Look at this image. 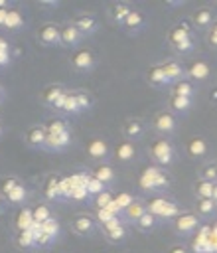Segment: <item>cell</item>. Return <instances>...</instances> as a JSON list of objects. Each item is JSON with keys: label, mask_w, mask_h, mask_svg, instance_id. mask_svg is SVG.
Instances as JSON below:
<instances>
[{"label": "cell", "mask_w": 217, "mask_h": 253, "mask_svg": "<svg viewBox=\"0 0 217 253\" xmlns=\"http://www.w3.org/2000/svg\"><path fill=\"white\" fill-rule=\"evenodd\" d=\"M148 154H150V158L154 160L156 166L166 168V166H170L176 160V146L166 136H160V138H154L150 142Z\"/></svg>", "instance_id": "obj_1"}, {"label": "cell", "mask_w": 217, "mask_h": 253, "mask_svg": "<svg viewBox=\"0 0 217 253\" xmlns=\"http://www.w3.org/2000/svg\"><path fill=\"white\" fill-rule=\"evenodd\" d=\"M170 186V176L160 166H148L144 168L140 176V188L146 192H160Z\"/></svg>", "instance_id": "obj_2"}, {"label": "cell", "mask_w": 217, "mask_h": 253, "mask_svg": "<svg viewBox=\"0 0 217 253\" xmlns=\"http://www.w3.org/2000/svg\"><path fill=\"white\" fill-rule=\"evenodd\" d=\"M146 204H148V211L154 213L158 219H172L174 221L181 213L180 208H178V204L174 200L166 198V196H156V198H152Z\"/></svg>", "instance_id": "obj_3"}, {"label": "cell", "mask_w": 217, "mask_h": 253, "mask_svg": "<svg viewBox=\"0 0 217 253\" xmlns=\"http://www.w3.org/2000/svg\"><path fill=\"white\" fill-rule=\"evenodd\" d=\"M152 128L156 132H160L162 136H170L178 128V117L172 111L162 109V111L154 113V117H152Z\"/></svg>", "instance_id": "obj_4"}, {"label": "cell", "mask_w": 217, "mask_h": 253, "mask_svg": "<svg viewBox=\"0 0 217 253\" xmlns=\"http://www.w3.org/2000/svg\"><path fill=\"white\" fill-rule=\"evenodd\" d=\"M199 227H201V217L195 211H181L174 219V229L180 235H193L195 231H199Z\"/></svg>", "instance_id": "obj_5"}, {"label": "cell", "mask_w": 217, "mask_h": 253, "mask_svg": "<svg viewBox=\"0 0 217 253\" xmlns=\"http://www.w3.org/2000/svg\"><path fill=\"white\" fill-rule=\"evenodd\" d=\"M85 152H87V156H89L91 160H95L97 164H99V162H105V160L108 158V154H110L108 140L103 138V136H93V138L87 142Z\"/></svg>", "instance_id": "obj_6"}, {"label": "cell", "mask_w": 217, "mask_h": 253, "mask_svg": "<svg viewBox=\"0 0 217 253\" xmlns=\"http://www.w3.org/2000/svg\"><path fill=\"white\" fill-rule=\"evenodd\" d=\"M95 65H97V55H95L89 47H79V49L71 55V67H73L75 71L87 73V71H91Z\"/></svg>", "instance_id": "obj_7"}, {"label": "cell", "mask_w": 217, "mask_h": 253, "mask_svg": "<svg viewBox=\"0 0 217 253\" xmlns=\"http://www.w3.org/2000/svg\"><path fill=\"white\" fill-rule=\"evenodd\" d=\"M185 77L189 81H193L195 85L197 83H203V81H207L211 77V65L205 59H195V61H191L185 67Z\"/></svg>", "instance_id": "obj_8"}, {"label": "cell", "mask_w": 217, "mask_h": 253, "mask_svg": "<svg viewBox=\"0 0 217 253\" xmlns=\"http://www.w3.org/2000/svg\"><path fill=\"white\" fill-rule=\"evenodd\" d=\"M185 152H187V156L193 158V160L205 158V156L209 154V142H207V138L201 136V134L189 136L187 142H185Z\"/></svg>", "instance_id": "obj_9"}, {"label": "cell", "mask_w": 217, "mask_h": 253, "mask_svg": "<svg viewBox=\"0 0 217 253\" xmlns=\"http://www.w3.org/2000/svg\"><path fill=\"white\" fill-rule=\"evenodd\" d=\"M95 229H97V219L93 215H89V213H79V215H75L71 219V231L81 235V237L91 235Z\"/></svg>", "instance_id": "obj_10"}, {"label": "cell", "mask_w": 217, "mask_h": 253, "mask_svg": "<svg viewBox=\"0 0 217 253\" xmlns=\"http://www.w3.org/2000/svg\"><path fill=\"white\" fill-rule=\"evenodd\" d=\"M37 40L39 43L51 47V45H61V26L57 24H43L37 30Z\"/></svg>", "instance_id": "obj_11"}, {"label": "cell", "mask_w": 217, "mask_h": 253, "mask_svg": "<svg viewBox=\"0 0 217 253\" xmlns=\"http://www.w3.org/2000/svg\"><path fill=\"white\" fill-rule=\"evenodd\" d=\"M73 26L83 34V36H93L99 30V18L91 12L87 14H79L73 18Z\"/></svg>", "instance_id": "obj_12"}, {"label": "cell", "mask_w": 217, "mask_h": 253, "mask_svg": "<svg viewBox=\"0 0 217 253\" xmlns=\"http://www.w3.org/2000/svg\"><path fill=\"white\" fill-rule=\"evenodd\" d=\"M120 28H122V32H124V34H128V36L140 34V32L146 28V16H144L140 10H132Z\"/></svg>", "instance_id": "obj_13"}, {"label": "cell", "mask_w": 217, "mask_h": 253, "mask_svg": "<svg viewBox=\"0 0 217 253\" xmlns=\"http://www.w3.org/2000/svg\"><path fill=\"white\" fill-rule=\"evenodd\" d=\"M132 10H134V8H132L128 2H112V4L108 6V10H107V18H108L112 24L122 26L124 20L128 18V14H130Z\"/></svg>", "instance_id": "obj_14"}, {"label": "cell", "mask_w": 217, "mask_h": 253, "mask_svg": "<svg viewBox=\"0 0 217 253\" xmlns=\"http://www.w3.org/2000/svg\"><path fill=\"white\" fill-rule=\"evenodd\" d=\"M26 144L32 146V148H45V140H47V130L43 125H34L26 130V136H24Z\"/></svg>", "instance_id": "obj_15"}, {"label": "cell", "mask_w": 217, "mask_h": 253, "mask_svg": "<svg viewBox=\"0 0 217 253\" xmlns=\"http://www.w3.org/2000/svg\"><path fill=\"white\" fill-rule=\"evenodd\" d=\"M191 36H193L191 26H189L187 22H178V24H174V26L170 28V32H168V43L174 47V45H178L180 42H183V40H187V38H191Z\"/></svg>", "instance_id": "obj_16"}, {"label": "cell", "mask_w": 217, "mask_h": 253, "mask_svg": "<svg viewBox=\"0 0 217 253\" xmlns=\"http://www.w3.org/2000/svg\"><path fill=\"white\" fill-rule=\"evenodd\" d=\"M146 132V125L140 119H126L122 123V134L126 140H138Z\"/></svg>", "instance_id": "obj_17"}, {"label": "cell", "mask_w": 217, "mask_h": 253, "mask_svg": "<svg viewBox=\"0 0 217 253\" xmlns=\"http://www.w3.org/2000/svg\"><path fill=\"white\" fill-rule=\"evenodd\" d=\"M191 24L195 28H199V30H209L215 24V12L211 8H207V6L197 8L193 12V16H191Z\"/></svg>", "instance_id": "obj_18"}, {"label": "cell", "mask_w": 217, "mask_h": 253, "mask_svg": "<svg viewBox=\"0 0 217 253\" xmlns=\"http://www.w3.org/2000/svg\"><path fill=\"white\" fill-rule=\"evenodd\" d=\"M83 40V34L73 26V22H67L61 26V45L63 47H75Z\"/></svg>", "instance_id": "obj_19"}, {"label": "cell", "mask_w": 217, "mask_h": 253, "mask_svg": "<svg viewBox=\"0 0 217 253\" xmlns=\"http://www.w3.org/2000/svg\"><path fill=\"white\" fill-rule=\"evenodd\" d=\"M91 174H93L97 180H101L107 188H110V186L114 184V180H116V172H114V168H112L110 164H107V162H99V164H95L93 170H91Z\"/></svg>", "instance_id": "obj_20"}, {"label": "cell", "mask_w": 217, "mask_h": 253, "mask_svg": "<svg viewBox=\"0 0 217 253\" xmlns=\"http://www.w3.org/2000/svg\"><path fill=\"white\" fill-rule=\"evenodd\" d=\"M71 144V130H63V132H55V134H49L47 132V140H45V150H63L65 146Z\"/></svg>", "instance_id": "obj_21"}, {"label": "cell", "mask_w": 217, "mask_h": 253, "mask_svg": "<svg viewBox=\"0 0 217 253\" xmlns=\"http://www.w3.org/2000/svg\"><path fill=\"white\" fill-rule=\"evenodd\" d=\"M114 156H116V160H120V162H134L136 156H138V148L134 146L132 140H126V138H124V140H120V142L116 144Z\"/></svg>", "instance_id": "obj_22"}, {"label": "cell", "mask_w": 217, "mask_h": 253, "mask_svg": "<svg viewBox=\"0 0 217 253\" xmlns=\"http://www.w3.org/2000/svg\"><path fill=\"white\" fill-rule=\"evenodd\" d=\"M191 107H193L191 97H178V95L168 97V111H172L174 115H187Z\"/></svg>", "instance_id": "obj_23"}, {"label": "cell", "mask_w": 217, "mask_h": 253, "mask_svg": "<svg viewBox=\"0 0 217 253\" xmlns=\"http://www.w3.org/2000/svg\"><path fill=\"white\" fill-rule=\"evenodd\" d=\"M146 211H148V204H146L144 200L136 198V200L122 211V219H124V221H130V223H136Z\"/></svg>", "instance_id": "obj_24"}, {"label": "cell", "mask_w": 217, "mask_h": 253, "mask_svg": "<svg viewBox=\"0 0 217 253\" xmlns=\"http://www.w3.org/2000/svg\"><path fill=\"white\" fill-rule=\"evenodd\" d=\"M160 65H162V69H164V73L168 75V79H170L172 85L178 83V81H181V79H185V67H183L180 61L168 59V61H164V63H160Z\"/></svg>", "instance_id": "obj_25"}, {"label": "cell", "mask_w": 217, "mask_h": 253, "mask_svg": "<svg viewBox=\"0 0 217 253\" xmlns=\"http://www.w3.org/2000/svg\"><path fill=\"white\" fill-rule=\"evenodd\" d=\"M67 89L63 87V85H59V83H51V85H47L43 91H41V103L43 105H47V107H55V103L63 97V93H65Z\"/></svg>", "instance_id": "obj_26"}, {"label": "cell", "mask_w": 217, "mask_h": 253, "mask_svg": "<svg viewBox=\"0 0 217 253\" xmlns=\"http://www.w3.org/2000/svg\"><path fill=\"white\" fill-rule=\"evenodd\" d=\"M55 111L59 113H71V115H79V107H77V97H75V91H65L63 97L55 103L53 107Z\"/></svg>", "instance_id": "obj_27"}, {"label": "cell", "mask_w": 217, "mask_h": 253, "mask_svg": "<svg viewBox=\"0 0 217 253\" xmlns=\"http://www.w3.org/2000/svg\"><path fill=\"white\" fill-rule=\"evenodd\" d=\"M195 213L201 219H209L217 213V202L213 198H197L195 200Z\"/></svg>", "instance_id": "obj_28"}, {"label": "cell", "mask_w": 217, "mask_h": 253, "mask_svg": "<svg viewBox=\"0 0 217 253\" xmlns=\"http://www.w3.org/2000/svg\"><path fill=\"white\" fill-rule=\"evenodd\" d=\"M146 77H148V83H150L152 87H156V89H162V87H166V85L172 87V83H170V79H168V75L164 73V69H162L160 63H158V65H152V67L148 69Z\"/></svg>", "instance_id": "obj_29"}, {"label": "cell", "mask_w": 217, "mask_h": 253, "mask_svg": "<svg viewBox=\"0 0 217 253\" xmlns=\"http://www.w3.org/2000/svg\"><path fill=\"white\" fill-rule=\"evenodd\" d=\"M195 93H197V85L193 83V81H189L187 77L185 79H181V81H178V83H174L172 85V91H170V95H178V97H195Z\"/></svg>", "instance_id": "obj_30"}, {"label": "cell", "mask_w": 217, "mask_h": 253, "mask_svg": "<svg viewBox=\"0 0 217 253\" xmlns=\"http://www.w3.org/2000/svg\"><path fill=\"white\" fill-rule=\"evenodd\" d=\"M14 225H16L18 231H26V229H30V227L34 225V211H32V208H26V206H24V208L16 213Z\"/></svg>", "instance_id": "obj_31"}, {"label": "cell", "mask_w": 217, "mask_h": 253, "mask_svg": "<svg viewBox=\"0 0 217 253\" xmlns=\"http://www.w3.org/2000/svg\"><path fill=\"white\" fill-rule=\"evenodd\" d=\"M103 237L108 243H122L128 237V227H126V223H120V225H116L112 229H103Z\"/></svg>", "instance_id": "obj_32"}, {"label": "cell", "mask_w": 217, "mask_h": 253, "mask_svg": "<svg viewBox=\"0 0 217 253\" xmlns=\"http://www.w3.org/2000/svg\"><path fill=\"white\" fill-rule=\"evenodd\" d=\"M24 26V16H22V12L18 10V8H10L8 10V18H6V30H10V32H16V30H20Z\"/></svg>", "instance_id": "obj_33"}, {"label": "cell", "mask_w": 217, "mask_h": 253, "mask_svg": "<svg viewBox=\"0 0 217 253\" xmlns=\"http://www.w3.org/2000/svg\"><path fill=\"white\" fill-rule=\"evenodd\" d=\"M158 221H160V219H158L154 213L146 211V213H144V215H142L134 225H136V229H138V231H142V233H150V231L158 225Z\"/></svg>", "instance_id": "obj_34"}, {"label": "cell", "mask_w": 217, "mask_h": 253, "mask_svg": "<svg viewBox=\"0 0 217 253\" xmlns=\"http://www.w3.org/2000/svg\"><path fill=\"white\" fill-rule=\"evenodd\" d=\"M43 196H45V200H49V202L61 198V196H59V178H57V176H49V178L45 180Z\"/></svg>", "instance_id": "obj_35"}, {"label": "cell", "mask_w": 217, "mask_h": 253, "mask_svg": "<svg viewBox=\"0 0 217 253\" xmlns=\"http://www.w3.org/2000/svg\"><path fill=\"white\" fill-rule=\"evenodd\" d=\"M14 241H16V245H18L20 249H34V247H37V245H36V237H34L32 229H26V231H18Z\"/></svg>", "instance_id": "obj_36"}, {"label": "cell", "mask_w": 217, "mask_h": 253, "mask_svg": "<svg viewBox=\"0 0 217 253\" xmlns=\"http://www.w3.org/2000/svg\"><path fill=\"white\" fill-rule=\"evenodd\" d=\"M213 188H215V184H213V182H207V180L199 178V180L193 184L195 198H213Z\"/></svg>", "instance_id": "obj_37"}, {"label": "cell", "mask_w": 217, "mask_h": 253, "mask_svg": "<svg viewBox=\"0 0 217 253\" xmlns=\"http://www.w3.org/2000/svg\"><path fill=\"white\" fill-rule=\"evenodd\" d=\"M26 198H28V190H26V186L24 184H20V186H16L4 200L8 202V204H24L26 202Z\"/></svg>", "instance_id": "obj_38"}, {"label": "cell", "mask_w": 217, "mask_h": 253, "mask_svg": "<svg viewBox=\"0 0 217 253\" xmlns=\"http://www.w3.org/2000/svg\"><path fill=\"white\" fill-rule=\"evenodd\" d=\"M32 211H34V221H36V223H43V221H47L49 217H53L51 208H49L47 204H37L36 208H32Z\"/></svg>", "instance_id": "obj_39"}, {"label": "cell", "mask_w": 217, "mask_h": 253, "mask_svg": "<svg viewBox=\"0 0 217 253\" xmlns=\"http://www.w3.org/2000/svg\"><path fill=\"white\" fill-rule=\"evenodd\" d=\"M75 97H77L79 113H85V111H89V109L93 107V97H91V93H87V91H83V89H77V91H75Z\"/></svg>", "instance_id": "obj_40"}, {"label": "cell", "mask_w": 217, "mask_h": 253, "mask_svg": "<svg viewBox=\"0 0 217 253\" xmlns=\"http://www.w3.org/2000/svg\"><path fill=\"white\" fill-rule=\"evenodd\" d=\"M105 190H108V188H107L101 180H97L93 174H89V176H87V192H89V196H93V198H95V196L103 194Z\"/></svg>", "instance_id": "obj_41"}, {"label": "cell", "mask_w": 217, "mask_h": 253, "mask_svg": "<svg viewBox=\"0 0 217 253\" xmlns=\"http://www.w3.org/2000/svg\"><path fill=\"white\" fill-rule=\"evenodd\" d=\"M75 190V182L71 176H65V178H59V196L63 200H71V194Z\"/></svg>", "instance_id": "obj_42"}, {"label": "cell", "mask_w": 217, "mask_h": 253, "mask_svg": "<svg viewBox=\"0 0 217 253\" xmlns=\"http://www.w3.org/2000/svg\"><path fill=\"white\" fill-rule=\"evenodd\" d=\"M22 182H20V178H16V176H4L2 180H0V196L2 198H6L16 186H20Z\"/></svg>", "instance_id": "obj_43"}, {"label": "cell", "mask_w": 217, "mask_h": 253, "mask_svg": "<svg viewBox=\"0 0 217 253\" xmlns=\"http://www.w3.org/2000/svg\"><path fill=\"white\" fill-rule=\"evenodd\" d=\"M59 229H61V227H59V219H57L55 215L41 223V231H45V233H47V235H51L53 239H57V237H59Z\"/></svg>", "instance_id": "obj_44"}, {"label": "cell", "mask_w": 217, "mask_h": 253, "mask_svg": "<svg viewBox=\"0 0 217 253\" xmlns=\"http://www.w3.org/2000/svg\"><path fill=\"white\" fill-rule=\"evenodd\" d=\"M45 130L49 132V134H55V132H63V130H67L69 126H67V123L63 121V119H49L45 125Z\"/></svg>", "instance_id": "obj_45"}, {"label": "cell", "mask_w": 217, "mask_h": 253, "mask_svg": "<svg viewBox=\"0 0 217 253\" xmlns=\"http://www.w3.org/2000/svg\"><path fill=\"white\" fill-rule=\"evenodd\" d=\"M114 202V196L110 194V190H105L103 194H99V196H95V208L97 210H105V208H108L110 204Z\"/></svg>", "instance_id": "obj_46"}, {"label": "cell", "mask_w": 217, "mask_h": 253, "mask_svg": "<svg viewBox=\"0 0 217 253\" xmlns=\"http://www.w3.org/2000/svg\"><path fill=\"white\" fill-rule=\"evenodd\" d=\"M172 49H174L176 53H181V55H185V53H191V51L195 49V38L191 36V38H187V40L180 42L178 45H174Z\"/></svg>", "instance_id": "obj_47"}, {"label": "cell", "mask_w": 217, "mask_h": 253, "mask_svg": "<svg viewBox=\"0 0 217 253\" xmlns=\"http://www.w3.org/2000/svg\"><path fill=\"white\" fill-rule=\"evenodd\" d=\"M134 200H136V198H134L130 192H120V194H116V196H114V204L118 206V210H120V211H124V210H126Z\"/></svg>", "instance_id": "obj_48"}, {"label": "cell", "mask_w": 217, "mask_h": 253, "mask_svg": "<svg viewBox=\"0 0 217 253\" xmlns=\"http://www.w3.org/2000/svg\"><path fill=\"white\" fill-rule=\"evenodd\" d=\"M116 217H122V215H118L116 211H112V210H108V208L97 210V215H95V219H97L101 225H105V223H108V221H112V219H116Z\"/></svg>", "instance_id": "obj_49"}, {"label": "cell", "mask_w": 217, "mask_h": 253, "mask_svg": "<svg viewBox=\"0 0 217 253\" xmlns=\"http://www.w3.org/2000/svg\"><path fill=\"white\" fill-rule=\"evenodd\" d=\"M201 178L207 180V182H213L217 184V162H209L201 168Z\"/></svg>", "instance_id": "obj_50"}, {"label": "cell", "mask_w": 217, "mask_h": 253, "mask_svg": "<svg viewBox=\"0 0 217 253\" xmlns=\"http://www.w3.org/2000/svg\"><path fill=\"white\" fill-rule=\"evenodd\" d=\"M89 198V192H87V186H75L73 194H71V200L75 202H85Z\"/></svg>", "instance_id": "obj_51"}, {"label": "cell", "mask_w": 217, "mask_h": 253, "mask_svg": "<svg viewBox=\"0 0 217 253\" xmlns=\"http://www.w3.org/2000/svg\"><path fill=\"white\" fill-rule=\"evenodd\" d=\"M207 43H209L213 49H217V20H215V24L207 30Z\"/></svg>", "instance_id": "obj_52"}, {"label": "cell", "mask_w": 217, "mask_h": 253, "mask_svg": "<svg viewBox=\"0 0 217 253\" xmlns=\"http://www.w3.org/2000/svg\"><path fill=\"white\" fill-rule=\"evenodd\" d=\"M166 253H189V249L183 245V243H174V245H170L168 247V251Z\"/></svg>", "instance_id": "obj_53"}, {"label": "cell", "mask_w": 217, "mask_h": 253, "mask_svg": "<svg viewBox=\"0 0 217 253\" xmlns=\"http://www.w3.org/2000/svg\"><path fill=\"white\" fill-rule=\"evenodd\" d=\"M10 61H12L10 49H0V65H8Z\"/></svg>", "instance_id": "obj_54"}, {"label": "cell", "mask_w": 217, "mask_h": 253, "mask_svg": "<svg viewBox=\"0 0 217 253\" xmlns=\"http://www.w3.org/2000/svg\"><path fill=\"white\" fill-rule=\"evenodd\" d=\"M8 10L10 8H0V28L6 26V18H8Z\"/></svg>", "instance_id": "obj_55"}, {"label": "cell", "mask_w": 217, "mask_h": 253, "mask_svg": "<svg viewBox=\"0 0 217 253\" xmlns=\"http://www.w3.org/2000/svg\"><path fill=\"white\" fill-rule=\"evenodd\" d=\"M37 6H43V8H57L59 2H45V0H41V2H37Z\"/></svg>", "instance_id": "obj_56"}, {"label": "cell", "mask_w": 217, "mask_h": 253, "mask_svg": "<svg viewBox=\"0 0 217 253\" xmlns=\"http://www.w3.org/2000/svg\"><path fill=\"white\" fill-rule=\"evenodd\" d=\"M0 49H10V43L0 36Z\"/></svg>", "instance_id": "obj_57"}, {"label": "cell", "mask_w": 217, "mask_h": 253, "mask_svg": "<svg viewBox=\"0 0 217 253\" xmlns=\"http://www.w3.org/2000/svg\"><path fill=\"white\" fill-rule=\"evenodd\" d=\"M211 241H213V253H217V235L211 233Z\"/></svg>", "instance_id": "obj_58"}, {"label": "cell", "mask_w": 217, "mask_h": 253, "mask_svg": "<svg viewBox=\"0 0 217 253\" xmlns=\"http://www.w3.org/2000/svg\"><path fill=\"white\" fill-rule=\"evenodd\" d=\"M0 8H12V2H8V0H0Z\"/></svg>", "instance_id": "obj_59"}, {"label": "cell", "mask_w": 217, "mask_h": 253, "mask_svg": "<svg viewBox=\"0 0 217 253\" xmlns=\"http://www.w3.org/2000/svg\"><path fill=\"white\" fill-rule=\"evenodd\" d=\"M211 101H213V103H217V87L211 91Z\"/></svg>", "instance_id": "obj_60"}, {"label": "cell", "mask_w": 217, "mask_h": 253, "mask_svg": "<svg viewBox=\"0 0 217 253\" xmlns=\"http://www.w3.org/2000/svg\"><path fill=\"white\" fill-rule=\"evenodd\" d=\"M4 208H6V200H4L2 196H0V213L4 211Z\"/></svg>", "instance_id": "obj_61"}, {"label": "cell", "mask_w": 217, "mask_h": 253, "mask_svg": "<svg viewBox=\"0 0 217 253\" xmlns=\"http://www.w3.org/2000/svg\"><path fill=\"white\" fill-rule=\"evenodd\" d=\"M213 200L217 202V184H215V188H213Z\"/></svg>", "instance_id": "obj_62"}, {"label": "cell", "mask_w": 217, "mask_h": 253, "mask_svg": "<svg viewBox=\"0 0 217 253\" xmlns=\"http://www.w3.org/2000/svg\"><path fill=\"white\" fill-rule=\"evenodd\" d=\"M0 101H2V89H0Z\"/></svg>", "instance_id": "obj_63"}, {"label": "cell", "mask_w": 217, "mask_h": 253, "mask_svg": "<svg viewBox=\"0 0 217 253\" xmlns=\"http://www.w3.org/2000/svg\"><path fill=\"white\" fill-rule=\"evenodd\" d=\"M0 134H2V126H0Z\"/></svg>", "instance_id": "obj_64"}]
</instances>
